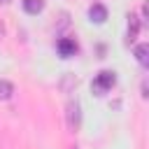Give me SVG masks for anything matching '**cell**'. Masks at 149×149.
Returning <instances> with one entry per match:
<instances>
[{
  "mask_svg": "<svg viewBox=\"0 0 149 149\" xmlns=\"http://www.w3.org/2000/svg\"><path fill=\"white\" fill-rule=\"evenodd\" d=\"M74 149H77V147H74Z\"/></svg>",
  "mask_w": 149,
  "mask_h": 149,
  "instance_id": "13",
  "label": "cell"
},
{
  "mask_svg": "<svg viewBox=\"0 0 149 149\" xmlns=\"http://www.w3.org/2000/svg\"><path fill=\"white\" fill-rule=\"evenodd\" d=\"M114 84H116V72L114 70H100L91 81V91L95 95H105Z\"/></svg>",
  "mask_w": 149,
  "mask_h": 149,
  "instance_id": "1",
  "label": "cell"
},
{
  "mask_svg": "<svg viewBox=\"0 0 149 149\" xmlns=\"http://www.w3.org/2000/svg\"><path fill=\"white\" fill-rule=\"evenodd\" d=\"M21 5H23V12L30 16H35L44 9V0H21Z\"/></svg>",
  "mask_w": 149,
  "mask_h": 149,
  "instance_id": "7",
  "label": "cell"
},
{
  "mask_svg": "<svg viewBox=\"0 0 149 149\" xmlns=\"http://www.w3.org/2000/svg\"><path fill=\"white\" fill-rule=\"evenodd\" d=\"M126 19H128V23H126V44H133V42L137 40V35H140L142 21H140V16H137V14H133V12H130Z\"/></svg>",
  "mask_w": 149,
  "mask_h": 149,
  "instance_id": "3",
  "label": "cell"
},
{
  "mask_svg": "<svg viewBox=\"0 0 149 149\" xmlns=\"http://www.w3.org/2000/svg\"><path fill=\"white\" fill-rule=\"evenodd\" d=\"M140 91H142L140 95H142V98L147 100V98H149V93H147V79H142V86H140Z\"/></svg>",
  "mask_w": 149,
  "mask_h": 149,
  "instance_id": "10",
  "label": "cell"
},
{
  "mask_svg": "<svg viewBox=\"0 0 149 149\" xmlns=\"http://www.w3.org/2000/svg\"><path fill=\"white\" fill-rule=\"evenodd\" d=\"M61 88H63L65 93H70V88H77V77H74V74H65L63 81H61Z\"/></svg>",
  "mask_w": 149,
  "mask_h": 149,
  "instance_id": "9",
  "label": "cell"
},
{
  "mask_svg": "<svg viewBox=\"0 0 149 149\" xmlns=\"http://www.w3.org/2000/svg\"><path fill=\"white\" fill-rule=\"evenodd\" d=\"M88 21L91 23H105L107 21V7L102 5V2H93L91 7H88Z\"/></svg>",
  "mask_w": 149,
  "mask_h": 149,
  "instance_id": "5",
  "label": "cell"
},
{
  "mask_svg": "<svg viewBox=\"0 0 149 149\" xmlns=\"http://www.w3.org/2000/svg\"><path fill=\"white\" fill-rule=\"evenodd\" d=\"M2 37H5V23L0 21V40H2Z\"/></svg>",
  "mask_w": 149,
  "mask_h": 149,
  "instance_id": "11",
  "label": "cell"
},
{
  "mask_svg": "<svg viewBox=\"0 0 149 149\" xmlns=\"http://www.w3.org/2000/svg\"><path fill=\"white\" fill-rule=\"evenodd\" d=\"M0 5H9V0H0Z\"/></svg>",
  "mask_w": 149,
  "mask_h": 149,
  "instance_id": "12",
  "label": "cell"
},
{
  "mask_svg": "<svg viewBox=\"0 0 149 149\" xmlns=\"http://www.w3.org/2000/svg\"><path fill=\"white\" fill-rule=\"evenodd\" d=\"M135 61L142 65V68H149V44H137L135 47Z\"/></svg>",
  "mask_w": 149,
  "mask_h": 149,
  "instance_id": "6",
  "label": "cell"
},
{
  "mask_svg": "<svg viewBox=\"0 0 149 149\" xmlns=\"http://www.w3.org/2000/svg\"><path fill=\"white\" fill-rule=\"evenodd\" d=\"M56 49H58L61 58H72L79 47H77V40H74V37H61V40L56 42Z\"/></svg>",
  "mask_w": 149,
  "mask_h": 149,
  "instance_id": "4",
  "label": "cell"
},
{
  "mask_svg": "<svg viewBox=\"0 0 149 149\" xmlns=\"http://www.w3.org/2000/svg\"><path fill=\"white\" fill-rule=\"evenodd\" d=\"M65 126L70 133H79L81 128V105L77 98H70L65 105Z\"/></svg>",
  "mask_w": 149,
  "mask_h": 149,
  "instance_id": "2",
  "label": "cell"
},
{
  "mask_svg": "<svg viewBox=\"0 0 149 149\" xmlns=\"http://www.w3.org/2000/svg\"><path fill=\"white\" fill-rule=\"evenodd\" d=\"M14 95V84L7 79H0V100H9Z\"/></svg>",
  "mask_w": 149,
  "mask_h": 149,
  "instance_id": "8",
  "label": "cell"
}]
</instances>
